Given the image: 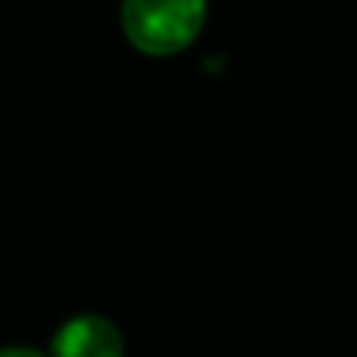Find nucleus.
I'll use <instances>...</instances> for the list:
<instances>
[{"instance_id": "nucleus-1", "label": "nucleus", "mask_w": 357, "mask_h": 357, "mask_svg": "<svg viewBox=\"0 0 357 357\" xmlns=\"http://www.w3.org/2000/svg\"><path fill=\"white\" fill-rule=\"evenodd\" d=\"M123 35L150 58H173L196 43L208 20V0H123Z\"/></svg>"}, {"instance_id": "nucleus-2", "label": "nucleus", "mask_w": 357, "mask_h": 357, "mask_svg": "<svg viewBox=\"0 0 357 357\" xmlns=\"http://www.w3.org/2000/svg\"><path fill=\"white\" fill-rule=\"evenodd\" d=\"M50 357H123V334L104 315H73L58 326Z\"/></svg>"}, {"instance_id": "nucleus-3", "label": "nucleus", "mask_w": 357, "mask_h": 357, "mask_svg": "<svg viewBox=\"0 0 357 357\" xmlns=\"http://www.w3.org/2000/svg\"><path fill=\"white\" fill-rule=\"evenodd\" d=\"M0 357H50V354L31 349V346H4V349H0Z\"/></svg>"}]
</instances>
